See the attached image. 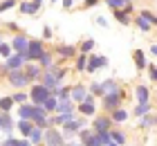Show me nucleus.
<instances>
[{"instance_id":"obj_41","label":"nucleus","mask_w":157,"mask_h":146,"mask_svg":"<svg viewBox=\"0 0 157 146\" xmlns=\"http://www.w3.org/2000/svg\"><path fill=\"white\" fill-rule=\"evenodd\" d=\"M11 7H16V0H0V14L11 9Z\"/></svg>"},{"instance_id":"obj_6","label":"nucleus","mask_w":157,"mask_h":146,"mask_svg":"<svg viewBox=\"0 0 157 146\" xmlns=\"http://www.w3.org/2000/svg\"><path fill=\"white\" fill-rule=\"evenodd\" d=\"M23 70H25L27 79H29V83H40V77H43V72H45V68H40L38 61H29Z\"/></svg>"},{"instance_id":"obj_51","label":"nucleus","mask_w":157,"mask_h":146,"mask_svg":"<svg viewBox=\"0 0 157 146\" xmlns=\"http://www.w3.org/2000/svg\"><path fill=\"white\" fill-rule=\"evenodd\" d=\"M34 2H36V5H38V7H40V5H43V0H34Z\"/></svg>"},{"instance_id":"obj_31","label":"nucleus","mask_w":157,"mask_h":146,"mask_svg":"<svg viewBox=\"0 0 157 146\" xmlns=\"http://www.w3.org/2000/svg\"><path fill=\"white\" fill-rule=\"evenodd\" d=\"M115 11V20L119 25H130V14H126L124 9H112Z\"/></svg>"},{"instance_id":"obj_19","label":"nucleus","mask_w":157,"mask_h":146,"mask_svg":"<svg viewBox=\"0 0 157 146\" xmlns=\"http://www.w3.org/2000/svg\"><path fill=\"white\" fill-rule=\"evenodd\" d=\"M13 128H16V124H13L11 115H9V112H2V110H0V130H2V133H11Z\"/></svg>"},{"instance_id":"obj_17","label":"nucleus","mask_w":157,"mask_h":146,"mask_svg":"<svg viewBox=\"0 0 157 146\" xmlns=\"http://www.w3.org/2000/svg\"><path fill=\"white\" fill-rule=\"evenodd\" d=\"M34 126H36V124H34L32 119H18L16 121V128H18L20 137H29V133L34 130Z\"/></svg>"},{"instance_id":"obj_24","label":"nucleus","mask_w":157,"mask_h":146,"mask_svg":"<svg viewBox=\"0 0 157 146\" xmlns=\"http://www.w3.org/2000/svg\"><path fill=\"white\" fill-rule=\"evenodd\" d=\"M29 142L34 146H40L43 142H45V128H40V126H34V130L29 133Z\"/></svg>"},{"instance_id":"obj_22","label":"nucleus","mask_w":157,"mask_h":146,"mask_svg":"<svg viewBox=\"0 0 157 146\" xmlns=\"http://www.w3.org/2000/svg\"><path fill=\"white\" fill-rule=\"evenodd\" d=\"M135 25H137V29H139L141 34H151V32H153V27H155L151 20H146L144 16H141V14H139V16H135Z\"/></svg>"},{"instance_id":"obj_42","label":"nucleus","mask_w":157,"mask_h":146,"mask_svg":"<svg viewBox=\"0 0 157 146\" xmlns=\"http://www.w3.org/2000/svg\"><path fill=\"white\" fill-rule=\"evenodd\" d=\"M139 14H141V16H144V18H146V20H151V23H153V25H155V18H157V16H155V14H153V11H151V9H141V11H139Z\"/></svg>"},{"instance_id":"obj_32","label":"nucleus","mask_w":157,"mask_h":146,"mask_svg":"<svg viewBox=\"0 0 157 146\" xmlns=\"http://www.w3.org/2000/svg\"><path fill=\"white\" fill-rule=\"evenodd\" d=\"M94 45H97V43H94V38H85V41L81 43V45H78V52H81V54H92Z\"/></svg>"},{"instance_id":"obj_18","label":"nucleus","mask_w":157,"mask_h":146,"mask_svg":"<svg viewBox=\"0 0 157 146\" xmlns=\"http://www.w3.org/2000/svg\"><path fill=\"white\" fill-rule=\"evenodd\" d=\"M135 99H137V104H146V101H151V88H146L144 83H139L135 88Z\"/></svg>"},{"instance_id":"obj_47","label":"nucleus","mask_w":157,"mask_h":146,"mask_svg":"<svg viewBox=\"0 0 157 146\" xmlns=\"http://www.w3.org/2000/svg\"><path fill=\"white\" fill-rule=\"evenodd\" d=\"M97 25H99V27H108V18H105V16H99V18H97Z\"/></svg>"},{"instance_id":"obj_55","label":"nucleus","mask_w":157,"mask_h":146,"mask_svg":"<svg viewBox=\"0 0 157 146\" xmlns=\"http://www.w3.org/2000/svg\"><path fill=\"white\" fill-rule=\"evenodd\" d=\"M155 27H157V18H155Z\"/></svg>"},{"instance_id":"obj_36","label":"nucleus","mask_w":157,"mask_h":146,"mask_svg":"<svg viewBox=\"0 0 157 146\" xmlns=\"http://www.w3.org/2000/svg\"><path fill=\"white\" fill-rule=\"evenodd\" d=\"M52 72H54V77L59 79V83H61L63 79L67 77V72H70V68H63V65H52Z\"/></svg>"},{"instance_id":"obj_9","label":"nucleus","mask_w":157,"mask_h":146,"mask_svg":"<svg viewBox=\"0 0 157 146\" xmlns=\"http://www.w3.org/2000/svg\"><path fill=\"white\" fill-rule=\"evenodd\" d=\"M101 68H108V58H105V56H97L94 52L88 54V70H85V72L94 74V72H99Z\"/></svg>"},{"instance_id":"obj_30","label":"nucleus","mask_w":157,"mask_h":146,"mask_svg":"<svg viewBox=\"0 0 157 146\" xmlns=\"http://www.w3.org/2000/svg\"><path fill=\"white\" fill-rule=\"evenodd\" d=\"M74 65H76V72H85L88 70V54L78 52V56L74 58Z\"/></svg>"},{"instance_id":"obj_10","label":"nucleus","mask_w":157,"mask_h":146,"mask_svg":"<svg viewBox=\"0 0 157 146\" xmlns=\"http://www.w3.org/2000/svg\"><path fill=\"white\" fill-rule=\"evenodd\" d=\"M115 124H112L110 115H99V117H92V130L94 133H101V130H110Z\"/></svg>"},{"instance_id":"obj_38","label":"nucleus","mask_w":157,"mask_h":146,"mask_svg":"<svg viewBox=\"0 0 157 146\" xmlns=\"http://www.w3.org/2000/svg\"><path fill=\"white\" fill-rule=\"evenodd\" d=\"M90 88V94H94V97H103V85L99 83V81H92V85H88Z\"/></svg>"},{"instance_id":"obj_4","label":"nucleus","mask_w":157,"mask_h":146,"mask_svg":"<svg viewBox=\"0 0 157 146\" xmlns=\"http://www.w3.org/2000/svg\"><path fill=\"white\" fill-rule=\"evenodd\" d=\"M7 81H9L13 88H18V90L32 85L29 79H27V74H25V70H9V72H7Z\"/></svg>"},{"instance_id":"obj_52","label":"nucleus","mask_w":157,"mask_h":146,"mask_svg":"<svg viewBox=\"0 0 157 146\" xmlns=\"http://www.w3.org/2000/svg\"><path fill=\"white\" fill-rule=\"evenodd\" d=\"M155 126H157V115H155Z\"/></svg>"},{"instance_id":"obj_14","label":"nucleus","mask_w":157,"mask_h":146,"mask_svg":"<svg viewBox=\"0 0 157 146\" xmlns=\"http://www.w3.org/2000/svg\"><path fill=\"white\" fill-rule=\"evenodd\" d=\"M54 52H56V56H61V58H76L78 56V47L63 43V45H56Z\"/></svg>"},{"instance_id":"obj_43","label":"nucleus","mask_w":157,"mask_h":146,"mask_svg":"<svg viewBox=\"0 0 157 146\" xmlns=\"http://www.w3.org/2000/svg\"><path fill=\"white\" fill-rule=\"evenodd\" d=\"M148 77H151V81L153 83H157V65H148Z\"/></svg>"},{"instance_id":"obj_11","label":"nucleus","mask_w":157,"mask_h":146,"mask_svg":"<svg viewBox=\"0 0 157 146\" xmlns=\"http://www.w3.org/2000/svg\"><path fill=\"white\" fill-rule=\"evenodd\" d=\"M27 63H29V61H27V56L25 54H18V52H13L9 58H5V65L9 70H23Z\"/></svg>"},{"instance_id":"obj_21","label":"nucleus","mask_w":157,"mask_h":146,"mask_svg":"<svg viewBox=\"0 0 157 146\" xmlns=\"http://www.w3.org/2000/svg\"><path fill=\"white\" fill-rule=\"evenodd\" d=\"M110 115V119H112V124L115 126H119V124H124V121H128V110L126 108H117V110H112V112H108Z\"/></svg>"},{"instance_id":"obj_5","label":"nucleus","mask_w":157,"mask_h":146,"mask_svg":"<svg viewBox=\"0 0 157 146\" xmlns=\"http://www.w3.org/2000/svg\"><path fill=\"white\" fill-rule=\"evenodd\" d=\"M124 97H126V94H124V90H121V92H110V94H103V97H101V101H103V108H105L108 112L117 110V108L121 106V101H124Z\"/></svg>"},{"instance_id":"obj_25","label":"nucleus","mask_w":157,"mask_h":146,"mask_svg":"<svg viewBox=\"0 0 157 146\" xmlns=\"http://www.w3.org/2000/svg\"><path fill=\"white\" fill-rule=\"evenodd\" d=\"M103 85V92L105 94H110V92H121V85L115 81V79H105V81H101Z\"/></svg>"},{"instance_id":"obj_27","label":"nucleus","mask_w":157,"mask_h":146,"mask_svg":"<svg viewBox=\"0 0 157 146\" xmlns=\"http://www.w3.org/2000/svg\"><path fill=\"white\" fill-rule=\"evenodd\" d=\"M110 135H112V142H117V144H121V146H124L126 140H128V135L124 133V130H119V128H115V126L110 128Z\"/></svg>"},{"instance_id":"obj_8","label":"nucleus","mask_w":157,"mask_h":146,"mask_svg":"<svg viewBox=\"0 0 157 146\" xmlns=\"http://www.w3.org/2000/svg\"><path fill=\"white\" fill-rule=\"evenodd\" d=\"M43 52H45V45H43L40 38H32L29 41V49H27V61H38V58L43 56Z\"/></svg>"},{"instance_id":"obj_23","label":"nucleus","mask_w":157,"mask_h":146,"mask_svg":"<svg viewBox=\"0 0 157 146\" xmlns=\"http://www.w3.org/2000/svg\"><path fill=\"white\" fill-rule=\"evenodd\" d=\"M18 119H34V104L32 101L18 106Z\"/></svg>"},{"instance_id":"obj_48","label":"nucleus","mask_w":157,"mask_h":146,"mask_svg":"<svg viewBox=\"0 0 157 146\" xmlns=\"http://www.w3.org/2000/svg\"><path fill=\"white\" fill-rule=\"evenodd\" d=\"M61 5H63V9H72V7H74V0H61Z\"/></svg>"},{"instance_id":"obj_56","label":"nucleus","mask_w":157,"mask_h":146,"mask_svg":"<svg viewBox=\"0 0 157 146\" xmlns=\"http://www.w3.org/2000/svg\"><path fill=\"white\" fill-rule=\"evenodd\" d=\"M0 146H2V142H0Z\"/></svg>"},{"instance_id":"obj_45","label":"nucleus","mask_w":157,"mask_h":146,"mask_svg":"<svg viewBox=\"0 0 157 146\" xmlns=\"http://www.w3.org/2000/svg\"><path fill=\"white\" fill-rule=\"evenodd\" d=\"M2 146H18V140L16 137H7V140H2Z\"/></svg>"},{"instance_id":"obj_44","label":"nucleus","mask_w":157,"mask_h":146,"mask_svg":"<svg viewBox=\"0 0 157 146\" xmlns=\"http://www.w3.org/2000/svg\"><path fill=\"white\" fill-rule=\"evenodd\" d=\"M52 36H54L52 27H49V25H45V27H43V41H49V38H52Z\"/></svg>"},{"instance_id":"obj_34","label":"nucleus","mask_w":157,"mask_h":146,"mask_svg":"<svg viewBox=\"0 0 157 146\" xmlns=\"http://www.w3.org/2000/svg\"><path fill=\"white\" fill-rule=\"evenodd\" d=\"M151 112V101H146V104H137L132 108V115H137V117H144Z\"/></svg>"},{"instance_id":"obj_12","label":"nucleus","mask_w":157,"mask_h":146,"mask_svg":"<svg viewBox=\"0 0 157 146\" xmlns=\"http://www.w3.org/2000/svg\"><path fill=\"white\" fill-rule=\"evenodd\" d=\"M29 41L32 38H27L25 34H16L11 38V47H13V52H18V54H27V49H29Z\"/></svg>"},{"instance_id":"obj_37","label":"nucleus","mask_w":157,"mask_h":146,"mask_svg":"<svg viewBox=\"0 0 157 146\" xmlns=\"http://www.w3.org/2000/svg\"><path fill=\"white\" fill-rule=\"evenodd\" d=\"M11 97H13V101H16V104L20 106V104H27V101H29V90H18V92H13L11 94Z\"/></svg>"},{"instance_id":"obj_40","label":"nucleus","mask_w":157,"mask_h":146,"mask_svg":"<svg viewBox=\"0 0 157 146\" xmlns=\"http://www.w3.org/2000/svg\"><path fill=\"white\" fill-rule=\"evenodd\" d=\"M83 144H85V146H101V144H99V137H97V133H94V130H92V133H90V135L83 140Z\"/></svg>"},{"instance_id":"obj_54","label":"nucleus","mask_w":157,"mask_h":146,"mask_svg":"<svg viewBox=\"0 0 157 146\" xmlns=\"http://www.w3.org/2000/svg\"><path fill=\"white\" fill-rule=\"evenodd\" d=\"M52 2H54V5H56V2H59V0H52Z\"/></svg>"},{"instance_id":"obj_49","label":"nucleus","mask_w":157,"mask_h":146,"mask_svg":"<svg viewBox=\"0 0 157 146\" xmlns=\"http://www.w3.org/2000/svg\"><path fill=\"white\" fill-rule=\"evenodd\" d=\"M151 54H153V56H155V58H157V43H155V45H153V47H151Z\"/></svg>"},{"instance_id":"obj_26","label":"nucleus","mask_w":157,"mask_h":146,"mask_svg":"<svg viewBox=\"0 0 157 146\" xmlns=\"http://www.w3.org/2000/svg\"><path fill=\"white\" fill-rule=\"evenodd\" d=\"M38 63H40V68L49 70V68L54 65V54H52V52H47V49H45V52H43V56L38 58Z\"/></svg>"},{"instance_id":"obj_3","label":"nucleus","mask_w":157,"mask_h":146,"mask_svg":"<svg viewBox=\"0 0 157 146\" xmlns=\"http://www.w3.org/2000/svg\"><path fill=\"white\" fill-rule=\"evenodd\" d=\"M65 135H63V130L59 126H49L45 128V146H65Z\"/></svg>"},{"instance_id":"obj_39","label":"nucleus","mask_w":157,"mask_h":146,"mask_svg":"<svg viewBox=\"0 0 157 146\" xmlns=\"http://www.w3.org/2000/svg\"><path fill=\"white\" fill-rule=\"evenodd\" d=\"M11 54H13L11 43H0V56H2V58H9Z\"/></svg>"},{"instance_id":"obj_15","label":"nucleus","mask_w":157,"mask_h":146,"mask_svg":"<svg viewBox=\"0 0 157 146\" xmlns=\"http://www.w3.org/2000/svg\"><path fill=\"white\" fill-rule=\"evenodd\" d=\"M132 61H135V68H137L139 72H144L148 68V58H146L144 49H135V52H132Z\"/></svg>"},{"instance_id":"obj_16","label":"nucleus","mask_w":157,"mask_h":146,"mask_svg":"<svg viewBox=\"0 0 157 146\" xmlns=\"http://www.w3.org/2000/svg\"><path fill=\"white\" fill-rule=\"evenodd\" d=\"M40 83L45 85V88H49V90H54V88H59V85H61V83H59V79L54 77V72H52V68L43 72V77H40Z\"/></svg>"},{"instance_id":"obj_7","label":"nucleus","mask_w":157,"mask_h":146,"mask_svg":"<svg viewBox=\"0 0 157 146\" xmlns=\"http://www.w3.org/2000/svg\"><path fill=\"white\" fill-rule=\"evenodd\" d=\"M76 110L83 117H94V112H97V97L94 94H88L85 101H81V104L76 106Z\"/></svg>"},{"instance_id":"obj_13","label":"nucleus","mask_w":157,"mask_h":146,"mask_svg":"<svg viewBox=\"0 0 157 146\" xmlns=\"http://www.w3.org/2000/svg\"><path fill=\"white\" fill-rule=\"evenodd\" d=\"M90 94V88L88 85H83V83H76V85H72V92H70V97H72V101L78 106L81 101H85V97Z\"/></svg>"},{"instance_id":"obj_46","label":"nucleus","mask_w":157,"mask_h":146,"mask_svg":"<svg viewBox=\"0 0 157 146\" xmlns=\"http://www.w3.org/2000/svg\"><path fill=\"white\" fill-rule=\"evenodd\" d=\"M99 2H101V0H83V7H85V9H90V7H94Z\"/></svg>"},{"instance_id":"obj_28","label":"nucleus","mask_w":157,"mask_h":146,"mask_svg":"<svg viewBox=\"0 0 157 146\" xmlns=\"http://www.w3.org/2000/svg\"><path fill=\"white\" fill-rule=\"evenodd\" d=\"M153 126H155V115H153V112H148V115H144V117H139V128L148 130V128H153Z\"/></svg>"},{"instance_id":"obj_33","label":"nucleus","mask_w":157,"mask_h":146,"mask_svg":"<svg viewBox=\"0 0 157 146\" xmlns=\"http://www.w3.org/2000/svg\"><path fill=\"white\" fill-rule=\"evenodd\" d=\"M56 104H59V97H56V94H49L47 101H45L43 106H45V110H47L49 115H54V112H56Z\"/></svg>"},{"instance_id":"obj_29","label":"nucleus","mask_w":157,"mask_h":146,"mask_svg":"<svg viewBox=\"0 0 157 146\" xmlns=\"http://www.w3.org/2000/svg\"><path fill=\"white\" fill-rule=\"evenodd\" d=\"M13 106H18L16 101H13V97H0V110L2 112H11Z\"/></svg>"},{"instance_id":"obj_1","label":"nucleus","mask_w":157,"mask_h":146,"mask_svg":"<svg viewBox=\"0 0 157 146\" xmlns=\"http://www.w3.org/2000/svg\"><path fill=\"white\" fill-rule=\"evenodd\" d=\"M52 94V90L49 88H45L43 83H32L29 85V101L34 106H43L47 101V97Z\"/></svg>"},{"instance_id":"obj_35","label":"nucleus","mask_w":157,"mask_h":146,"mask_svg":"<svg viewBox=\"0 0 157 146\" xmlns=\"http://www.w3.org/2000/svg\"><path fill=\"white\" fill-rule=\"evenodd\" d=\"M105 5L110 7V9H124V7H128L132 2V0H103Z\"/></svg>"},{"instance_id":"obj_50","label":"nucleus","mask_w":157,"mask_h":146,"mask_svg":"<svg viewBox=\"0 0 157 146\" xmlns=\"http://www.w3.org/2000/svg\"><path fill=\"white\" fill-rule=\"evenodd\" d=\"M105 146H121V144H117V142H110V144H105Z\"/></svg>"},{"instance_id":"obj_53","label":"nucleus","mask_w":157,"mask_h":146,"mask_svg":"<svg viewBox=\"0 0 157 146\" xmlns=\"http://www.w3.org/2000/svg\"><path fill=\"white\" fill-rule=\"evenodd\" d=\"M0 43H2V34H0Z\"/></svg>"},{"instance_id":"obj_2","label":"nucleus","mask_w":157,"mask_h":146,"mask_svg":"<svg viewBox=\"0 0 157 146\" xmlns=\"http://www.w3.org/2000/svg\"><path fill=\"white\" fill-rule=\"evenodd\" d=\"M83 126H88V121H85V117H74V119H70L67 124H63L61 130H63V135H65V140H72L74 135H78V130H81Z\"/></svg>"},{"instance_id":"obj_20","label":"nucleus","mask_w":157,"mask_h":146,"mask_svg":"<svg viewBox=\"0 0 157 146\" xmlns=\"http://www.w3.org/2000/svg\"><path fill=\"white\" fill-rule=\"evenodd\" d=\"M18 9H20V14H25V16H34V14H38L40 7L34 2V0H23V2L18 5Z\"/></svg>"}]
</instances>
